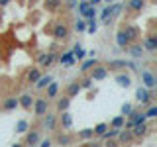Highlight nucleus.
<instances>
[{"mask_svg": "<svg viewBox=\"0 0 157 147\" xmlns=\"http://www.w3.org/2000/svg\"><path fill=\"white\" fill-rule=\"evenodd\" d=\"M32 108H33V114H36L37 118H41L45 112L49 110V98H45V96H39V98H33V104H32Z\"/></svg>", "mask_w": 157, "mask_h": 147, "instance_id": "1", "label": "nucleus"}, {"mask_svg": "<svg viewBox=\"0 0 157 147\" xmlns=\"http://www.w3.org/2000/svg\"><path fill=\"white\" fill-rule=\"evenodd\" d=\"M140 75H141V85H144L145 88H149V90H153V88L157 86V77H155L153 73L149 71V69H144V71H141Z\"/></svg>", "mask_w": 157, "mask_h": 147, "instance_id": "2", "label": "nucleus"}, {"mask_svg": "<svg viewBox=\"0 0 157 147\" xmlns=\"http://www.w3.org/2000/svg\"><path fill=\"white\" fill-rule=\"evenodd\" d=\"M108 77V67L104 65H96L90 69V78H92V82H98V81H104V78Z\"/></svg>", "mask_w": 157, "mask_h": 147, "instance_id": "3", "label": "nucleus"}, {"mask_svg": "<svg viewBox=\"0 0 157 147\" xmlns=\"http://www.w3.org/2000/svg\"><path fill=\"white\" fill-rule=\"evenodd\" d=\"M69 33H71V29H69L67 24H55V28L51 29V36L57 39V41H61V39H67Z\"/></svg>", "mask_w": 157, "mask_h": 147, "instance_id": "4", "label": "nucleus"}, {"mask_svg": "<svg viewBox=\"0 0 157 147\" xmlns=\"http://www.w3.org/2000/svg\"><path fill=\"white\" fill-rule=\"evenodd\" d=\"M132 43V36L128 29H120V32L116 33V45L120 49H128V45Z\"/></svg>", "mask_w": 157, "mask_h": 147, "instance_id": "5", "label": "nucleus"}, {"mask_svg": "<svg viewBox=\"0 0 157 147\" xmlns=\"http://www.w3.org/2000/svg\"><path fill=\"white\" fill-rule=\"evenodd\" d=\"M136 100L140 102V104H144V106L149 104V102H151V90L141 85L140 88H136Z\"/></svg>", "mask_w": 157, "mask_h": 147, "instance_id": "6", "label": "nucleus"}, {"mask_svg": "<svg viewBox=\"0 0 157 147\" xmlns=\"http://www.w3.org/2000/svg\"><path fill=\"white\" fill-rule=\"evenodd\" d=\"M108 67L110 69H122V67H128V69H137L136 61H126V59H110L108 61Z\"/></svg>", "mask_w": 157, "mask_h": 147, "instance_id": "7", "label": "nucleus"}, {"mask_svg": "<svg viewBox=\"0 0 157 147\" xmlns=\"http://www.w3.org/2000/svg\"><path fill=\"white\" fill-rule=\"evenodd\" d=\"M141 47H144V51H147V53H155L157 51V37L155 36H147L144 39V43H141Z\"/></svg>", "mask_w": 157, "mask_h": 147, "instance_id": "8", "label": "nucleus"}, {"mask_svg": "<svg viewBox=\"0 0 157 147\" xmlns=\"http://www.w3.org/2000/svg\"><path fill=\"white\" fill-rule=\"evenodd\" d=\"M147 122H140V124H136V126H132V134H134V137H144L147 135Z\"/></svg>", "mask_w": 157, "mask_h": 147, "instance_id": "9", "label": "nucleus"}, {"mask_svg": "<svg viewBox=\"0 0 157 147\" xmlns=\"http://www.w3.org/2000/svg\"><path fill=\"white\" fill-rule=\"evenodd\" d=\"M37 61H39V67H51L53 61H55V53H41L37 57Z\"/></svg>", "mask_w": 157, "mask_h": 147, "instance_id": "10", "label": "nucleus"}, {"mask_svg": "<svg viewBox=\"0 0 157 147\" xmlns=\"http://www.w3.org/2000/svg\"><path fill=\"white\" fill-rule=\"evenodd\" d=\"M41 118H43V127H45V130H55V124H57L55 114H49V112H45Z\"/></svg>", "mask_w": 157, "mask_h": 147, "instance_id": "11", "label": "nucleus"}, {"mask_svg": "<svg viewBox=\"0 0 157 147\" xmlns=\"http://www.w3.org/2000/svg\"><path fill=\"white\" fill-rule=\"evenodd\" d=\"M116 82H118V86L128 88V86H132V77L128 75V73H118V75H116Z\"/></svg>", "mask_w": 157, "mask_h": 147, "instance_id": "12", "label": "nucleus"}, {"mask_svg": "<svg viewBox=\"0 0 157 147\" xmlns=\"http://www.w3.org/2000/svg\"><path fill=\"white\" fill-rule=\"evenodd\" d=\"M59 122H61L63 130H71V127H73V116L69 114V110H63V112H61V118H59Z\"/></svg>", "mask_w": 157, "mask_h": 147, "instance_id": "13", "label": "nucleus"}, {"mask_svg": "<svg viewBox=\"0 0 157 147\" xmlns=\"http://www.w3.org/2000/svg\"><path fill=\"white\" fill-rule=\"evenodd\" d=\"M51 81H53V77L49 75V73H47V75H39V78H37L36 82H33V86H36L37 90H43V88H45Z\"/></svg>", "mask_w": 157, "mask_h": 147, "instance_id": "14", "label": "nucleus"}, {"mask_svg": "<svg viewBox=\"0 0 157 147\" xmlns=\"http://www.w3.org/2000/svg\"><path fill=\"white\" fill-rule=\"evenodd\" d=\"M59 63L63 67H73L75 65V57H73V51H65L61 57H59Z\"/></svg>", "mask_w": 157, "mask_h": 147, "instance_id": "15", "label": "nucleus"}, {"mask_svg": "<svg viewBox=\"0 0 157 147\" xmlns=\"http://www.w3.org/2000/svg\"><path fill=\"white\" fill-rule=\"evenodd\" d=\"M32 104H33L32 94H22L18 98V106H22L24 110H32Z\"/></svg>", "mask_w": 157, "mask_h": 147, "instance_id": "16", "label": "nucleus"}, {"mask_svg": "<svg viewBox=\"0 0 157 147\" xmlns=\"http://www.w3.org/2000/svg\"><path fill=\"white\" fill-rule=\"evenodd\" d=\"M116 137L122 141V143H130V141L134 139V134H132V130H126V127H122V130L118 131Z\"/></svg>", "mask_w": 157, "mask_h": 147, "instance_id": "17", "label": "nucleus"}, {"mask_svg": "<svg viewBox=\"0 0 157 147\" xmlns=\"http://www.w3.org/2000/svg\"><path fill=\"white\" fill-rule=\"evenodd\" d=\"M128 51H130V55L134 59H140L141 55H144V47H141V43H134V45H128Z\"/></svg>", "mask_w": 157, "mask_h": 147, "instance_id": "18", "label": "nucleus"}, {"mask_svg": "<svg viewBox=\"0 0 157 147\" xmlns=\"http://www.w3.org/2000/svg\"><path fill=\"white\" fill-rule=\"evenodd\" d=\"M16 108H18V98H16V96H8L6 100L2 102V110H6V112L16 110Z\"/></svg>", "mask_w": 157, "mask_h": 147, "instance_id": "19", "label": "nucleus"}, {"mask_svg": "<svg viewBox=\"0 0 157 147\" xmlns=\"http://www.w3.org/2000/svg\"><path fill=\"white\" fill-rule=\"evenodd\" d=\"M43 6H45L47 12H57V10L63 6V0H45Z\"/></svg>", "mask_w": 157, "mask_h": 147, "instance_id": "20", "label": "nucleus"}, {"mask_svg": "<svg viewBox=\"0 0 157 147\" xmlns=\"http://www.w3.org/2000/svg\"><path fill=\"white\" fill-rule=\"evenodd\" d=\"M78 92H81V85H78V81L77 82H71V85L67 86V90H65V96H69V98H75Z\"/></svg>", "mask_w": 157, "mask_h": 147, "instance_id": "21", "label": "nucleus"}, {"mask_svg": "<svg viewBox=\"0 0 157 147\" xmlns=\"http://www.w3.org/2000/svg\"><path fill=\"white\" fill-rule=\"evenodd\" d=\"M73 57H75V61H82V59L86 57V51L82 49L81 43H75V47H73Z\"/></svg>", "mask_w": 157, "mask_h": 147, "instance_id": "22", "label": "nucleus"}, {"mask_svg": "<svg viewBox=\"0 0 157 147\" xmlns=\"http://www.w3.org/2000/svg\"><path fill=\"white\" fill-rule=\"evenodd\" d=\"M145 6V0H128V8L132 12H141Z\"/></svg>", "mask_w": 157, "mask_h": 147, "instance_id": "23", "label": "nucleus"}, {"mask_svg": "<svg viewBox=\"0 0 157 147\" xmlns=\"http://www.w3.org/2000/svg\"><path fill=\"white\" fill-rule=\"evenodd\" d=\"M39 139H41V137H39V134L36 130H33V131H26V145H37Z\"/></svg>", "mask_w": 157, "mask_h": 147, "instance_id": "24", "label": "nucleus"}, {"mask_svg": "<svg viewBox=\"0 0 157 147\" xmlns=\"http://www.w3.org/2000/svg\"><path fill=\"white\" fill-rule=\"evenodd\" d=\"M92 137H94V130H92V127H85V130H78V139L88 141V139H92Z\"/></svg>", "mask_w": 157, "mask_h": 147, "instance_id": "25", "label": "nucleus"}, {"mask_svg": "<svg viewBox=\"0 0 157 147\" xmlns=\"http://www.w3.org/2000/svg\"><path fill=\"white\" fill-rule=\"evenodd\" d=\"M45 88H47L45 98H55V96H57V92H59V82H53V81H51Z\"/></svg>", "mask_w": 157, "mask_h": 147, "instance_id": "26", "label": "nucleus"}, {"mask_svg": "<svg viewBox=\"0 0 157 147\" xmlns=\"http://www.w3.org/2000/svg\"><path fill=\"white\" fill-rule=\"evenodd\" d=\"M96 63H98V59H96L94 55H90V57L86 59V61H82V65H81V71H85V73H86V71H90V69L94 67Z\"/></svg>", "mask_w": 157, "mask_h": 147, "instance_id": "27", "label": "nucleus"}, {"mask_svg": "<svg viewBox=\"0 0 157 147\" xmlns=\"http://www.w3.org/2000/svg\"><path fill=\"white\" fill-rule=\"evenodd\" d=\"M69 106H71V98H69V96H65V98H59V100H57V112L69 110Z\"/></svg>", "mask_w": 157, "mask_h": 147, "instance_id": "28", "label": "nucleus"}, {"mask_svg": "<svg viewBox=\"0 0 157 147\" xmlns=\"http://www.w3.org/2000/svg\"><path fill=\"white\" fill-rule=\"evenodd\" d=\"M118 131H120L118 127H110V126H108V130H106V131H104V134H102L100 137H102V139H108V141H112V139H114V137L118 135Z\"/></svg>", "mask_w": 157, "mask_h": 147, "instance_id": "29", "label": "nucleus"}, {"mask_svg": "<svg viewBox=\"0 0 157 147\" xmlns=\"http://www.w3.org/2000/svg\"><path fill=\"white\" fill-rule=\"evenodd\" d=\"M124 122H126V116H116V118H112L110 120V127H118V130H122L124 127Z\"/></svg>", "mask_w": 157, "mask_h": 147, "instance_id": "30", "label": "nucleus"}, {"mask_svg": "<svg viewBox=\"0 0 157 147\" xmlns=\"http://www.w3.org/2000/svg\"><path fill=\"white\" fill-rule=\"evenodd\" d=\"M28 130H29L28 120H18V122H16V134H26Z\"/></svg>", "mask_w": 157, "mask_h": 147, "instance_id": "31", "label": "nucleus"}, {"mask_svg": "<svg viewBox=\"0 0 157 147\" xmlns=\"http://www.w3.org/2000/svg\"><path fill=\"white\" fill-rule=\"evenodd\" d=\"M39 75H41V71H39V69H32V71L28 73V85H32V82H36L37 78H39Z\"/></svg>", "mask_w": 157, "mask_h": 147, "instance_id": "32", "label": "nucleus"}, {"mask_svg": "<svg viewBox=\"0 0 157 147\" xmlns=\"http://www.w3.org/2000/svg\"><path fill=\"white\" fill-rule=\"evenodd\" d=\"M90 6L88 4V0H81V2H77V10H78V14L81 16H85V12H86V8Z\"/></svg>", "mask_w": 157, "mask_h": 147, "instance_id": "33", "label": "nucleus"}, {"mask_svg": "<svg viewBox=\"0 0 157 147\" xmlns=\"http://www.w3.org/2000/svg\"><path fill=\"white\" fill-rule=\"evenodd\" d=\"M92 130H94V135H98V137H100V135H102V134H104V131L108 130V124H104V122H102V124L94 126V127H92Z\"/></svg>", "mask_w": 157, "mask_h": 147, "instance_id": "34", "label": "nucleus"}, {"mask_svg": "<svg viewBox=\"0 0 157 147\" xmlns=\"http://www.w3.org/2000/svg\"><path fill=\"white\" fill-rule=\"evenodd\" d=\"M144 114H145V118H147V120H149V118H157V106H153V104H151L149 108H147V110L144 112Z\"/></svg>", "mask_w": 157, "mask_h": 147, "instance_id": "35", "label": "nucleus"}, {"mask_svg": "<svg viewBox=\"0 0 157 147\" xmlns=\"http://www.w3.org/2000/svg\"><path fill=\"white\" fill-rule=\"evenodd\" d=\"M78 85H81V90H88V88L92 86V78H82V81H78Z\"/></svg>", "mask_w": 157, "mask_h": 147, "instance_id": "36", "label": "nucleus"}, {"mask_svg": "<svg viewBox=\"0 0 157 147\" xmlns=\"http://www.w3.org/2000/svg\"><path fill=\"white\" fill-rule=\"evenodd\" d=\"M82 18H96V6H88Z\"/></svg>", "mask_w": 157, "mask_h": 147, "instance_id": "37", "label": "nucleus"}, {"mask_svg": "<svg viewBox=\"0 0 157 147\" xmlns=\"http://www.w3.org/2000/svg\"><path fill=\"white\" fill-rule=\"evenodd\" d=\"M75 29H77V32H85V29H86V22H85V20H77Z\"/></svg>", "mask_w": 157, "mask_h": 147, "instance_id": "38", "label": "nucleus"}, {"mask_svg": "<svg viewBox=\"0 0 157 147\" xmlns=\"http://www.w3.org/2000/svg\"><path fill=\"white\" fill-rule=\"evenodd\" d=\"M57 141H59V143H61V145H69V143H71V137H69V135H59L57 137Z\"/></svg>", "mask_w": 157, "mask_h": 147, "instance_id": "39", "label": "nucleus"}, {"mask_svg": "<svg viewBox=\"0 0 157 147\" xmlns=\"http://www.w3.org/2000/svg\"><path fill=\"white\" fill-rule=\"evenodd\" d=\"M132 110H134V106H132V104H128V102H126V104H122V116H128Z\"/></svg>", "mask_w": 157, "mask_h": 147, "instance_id": "40", "label": "nucleus"}, {"mask_svg": "<svg viewBox=\"0 0 157 147\" xmlns=\"http://www.w3.org/2000/svg\"><path fill=\"white\" fill-rule=\"evenodd\" d=\"M37 145L39 147H51V139H49V137H47V139H39Z\"/></svg>", "mask_w": 157, "mask_h": 147, "instance_id": "41", "label": "nucleus"}, {"mask_svg": "<svg viewBox=\"0 0 157 147\" xmlns=\"http://www.w3.org/2000/svg\"><path fill=\"white\" fill-rule=\"evenodd\" d=\"M77 2H78V0H67L65 6H67L69 10H75V8H77Z\"/></svg>", "mask_w": 157, "mask_h": 147, "instance_id": "42", "label": "nucleus"}, {"mask_svg": "<svg viewBox=\"0 0 157 147\" xmlns=\"http://www.w3.org/2000/svg\"><path fill=\"white\" fill-rule=\"evenodd\" d=\"M102 0H88V4H90V6H96V4H100Z\"/></svg>", "mask_w": 157, "mask_h": 147, "instance_id": "43", "label": "nucleus"}, {"mask_svg": "<svg viewBox=\"0 0 157 147\" xmlns=\"http://www.w3.org/2000/svg\"><path fill=\"white\" fill-rule=\"evenodd\" d=\"M8 4H10V0H0V8H2V6H8Z\"/></svg>", "mask_w": 157, "mask_h": 147, "instance_id": "44", "label": "nucleus"}, {"mask_svg": "<svg viewBox=\"0 0 157 147\" xmlns=\"http://www.w3.org/2000/svg\"><path fill=\"white\" fill-rule=\"evenodd\" d=\"M102 2H106V4H110V2H112V0H102Z\"/></svg>", "mask_w": 157, "mask_h": 147, "instance_id": "45", "label": "nucleus"}, {"mask_svg": "<svg viewBox=\"0 0 157 147\" xmlns=\"http://www.w3.org/2000/svg\"><path fill=\"white\" fill-rule=\"evenodd\" d=\"M18 2H24V0H18Z\"/></svg>", "mask_w": 157, "mask_h": 147, "instance_id": "46", "label": "nucleus"}]
</instances>
